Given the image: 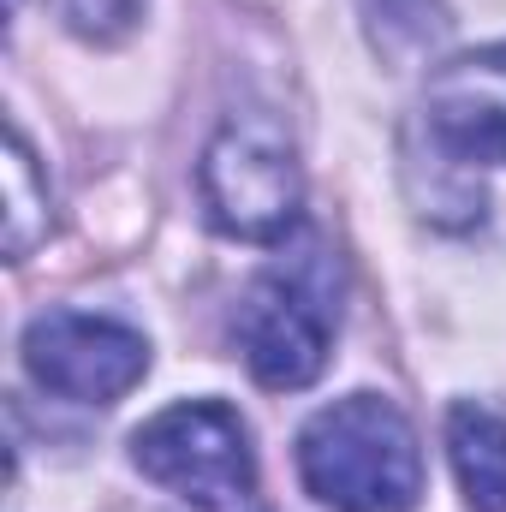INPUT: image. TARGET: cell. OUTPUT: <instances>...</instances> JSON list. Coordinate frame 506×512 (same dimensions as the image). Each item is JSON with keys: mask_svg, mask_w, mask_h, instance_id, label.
<instances>
[{"mask_svg": "<svg viewBox=\"0 0 506 512\" xmlns=\"http://www.w3.org/2000/svg\"><path fill=\"white\" fill-rule=\"evenodd\" d=\"M298 477L328 512H417L423 501L417 435L381 393H346L298 429Z\"/></svg>", "mask_w": 506, "mask_h": 512, "instance_id": "obj_1", "label": "cell"}, {"mask_svg": "<svg viewBox=\"0 0 506 512\" xmlns=\"http://www.w3.org/2000/svg\"><path fill=\"white\" fill-rule=\"evenodd\" d=\"M197 191H203L209 221L227 239L280 245L298 227V203H304V179H298L286 126L262 108L227 114L197 161Z\"/></svg>", "mask_w": 506, "mask_h": 512, "instance_id": "obj_2", "label": "cell"}, {"mask_svg": "<svg viewBox=\"0 0 506 512\" xmlns=\"http://www.w3.org/2000/svg\"><path fill=\"white\" fill-rule=\"evenodd\" d=\"M131 459L149 483L173 489L179 501L203 512H221L245 501L256 489V459L245 417L221 399H185L155 411L137 435H131Z\"/></svg>", "mask_w": 506, "mask_h": 512, "instance_id": "obj_3", "label": "cell"}, {"mask_svg": "<svg viewBox=\"0 0 506 512\" xmlns=\"http://www.w3.org/2000/svg\"><path fill=\"white\" fill-rule=\"evenodd\" d=\"M334 298L310 268H274L262 274L245 304H239V352L251 376L274 393L310 387L328 364V334H334Z\"/></svg>", "mask_w": 506, "mask_h": 512, "instance_id": "obj_4", "label": "cell"}, {"mask_svg": "<svg viewBox=\"0 0 506 512\" xmlns=\"http://www.w3.org/2000/svg\"><path fill=\"white\" fill-rule=\"evenodd\" d=\"M24 370L60 399L114 405L120 393H131L149 376V340L108 316L42 310L24 328Z\"/></svg>", "mask_w": 506, "mask_h": 512, "instance_id": "obj_5", "label": "cell"}, {"mask_svg": "<svg viewBox=\"0 0 506 512\" xmlns=\"http://www.w3.org/2000/svg\"><path fill=\"white\" fill-rule=\"evenodd\" d=\"M423 108H429V137L453 161L506 167V42L435 66Z\"/></svg>", "mask_w": 506, "mask_h": 512, "instance_id": "obj_6", "label": "cell"}, {"mask_svg": "<svg viewBox=\"0 0 506 512\" xmlns=\"http://www.w3.org/2000/svg\"><path fill=\"white\" fill-rule=\"evenodd\" d=\"M447 459L471 512H506V423L483 405L447 411Z\"/></svg>", "mask_w": 506, "mask_h": 512, "instance_id": "obj_7", "label": "cell"}, {"mask_svg": "<svg viewBox=\"0 0 506 512\" xmlns=\"http://www.w3.org/2000/svg\"><path fill=\"white\" fill-rule=\"evenodd\" d=\"M36 239H48V185L36 179V155L24 131L12 126L6 137V256L24 262L36 251Z\"/></svg>", "mask_w": 506, "mask_h": 512, "instance_id": "obj_8", "label": "cell"}, {"mask_svg": "<svg viewBox=\"0 0 506 512\" xmlns=\"http://www.w3.org/2000/svg\"><path fill=\"white\" fill-rule=\"evenodd\" d=\"M137 6L143 0H66V18L84 36H114V30H126L131 18H137Z\"/></svg>", "mask_w": 506, "mask_h": 512, "instance_id": "obj_9", "label": "cell"}]
</instances>
